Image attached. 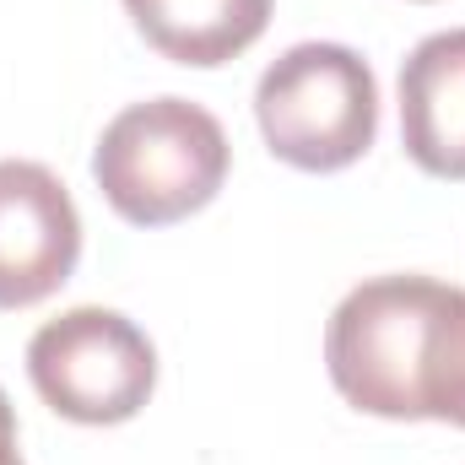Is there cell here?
<instances>
[{"label":"cell","instance_id":"4","mask_svg":"<svg viewBox=\"0 0 465 465\" xmlns=\"http://www.w3.org/2000/svg\"><path fill=\"white\" fill-rule=\"evenodd\" d=\"M27 379L54 417L82 428H119L157 390V347L119 309L82 303L33 331Z\"/></svg>","mask_w":465,"mask_h":465},{"label":"cell","instance_id":"7","mask_svg":"<svg viewBox=\"0 0 465 465\" xmlns=\"http://www.w3.org/2000/svg\"><path fill=\"white\" fill-rule=\"evenodd\" d=\"M135 33L173 65L217 71L271 27V0H124Z\"/></svg>","mask_w":465,"mask_h":465},{"label":"cell","instance_id":"3","mask_svg":"<svg viewBox=\"0 0 465 465\" xmlns=\"http://www.w3.org/2000/svg\"><path fill=\"white\" fill-rule=\"evenodd\" d=\"M254 119L298 173H341L379 135V82L347 44H292L254 87Z\"/></svg>","mask_w":465,"mask_h":465},{"label":"cell","instance_id":"5","mask_svg":"<svg viewBox=\"0 0 465 465\" xmlns=\"http://www.w3.org/2000/svg\"><path fill=\"white\" fill-rule=\"evenodd\" d=\"M82 260V217L54 168L0 157V309L54 298Z\"/></svg>","mask_w":465,"mask_h":465},{"label":"cell","instance_id":"1","mask_svg":"<svg viewBox=\"0 0 465 465\" xmlns=\"http://www.w3.org/2000/svg\"><path fill=\"white\" fill-rule=\"evenodd\" d=\"M336 395L384 422L465 428V287L439 276H373L325 325Z\"/></svg>","mask_w":465,"mask_h":465},{"label":"cell","instance_id":"8","mask_svg":"<svg viewBox=\"0 0 465 465\" xmlns=\"http://www.w3.org/2000/svg\"><path fill=\"white\" fill-rule=\"evenodd\" d=\"M0 465H22V450H16V411L0 390Z\"/></svg>","mask_w":465,"mask_h":465},{"label":"cell","instance_id":"6","mask_svg":"<svg viewBox=\"0 0 465 465\" xmlns=\"http://www.w3.org/2000/svg\"><path fill=\"white\" fill-rule=\"evenodd\" d=\"M401 146L433 179H465V27L428 33L401 60Z\"/></svg>","mask_w":465,"mask_h":465},{"label":"cell","instance_id":"2","mask_svg":"<svg viewBox=\"0 0 465 465\" xmlns=\"http://www.w3.org/2000/svg\"><path fill=\"white\" fill-rule=\"evenodd\" d=\"M228 163L223 119L190 98L130 104L93 146V179L130 228H173L206 212L228 184Z\"/></svg>","mask_w":465,"mask_h":465}]
</instances>
